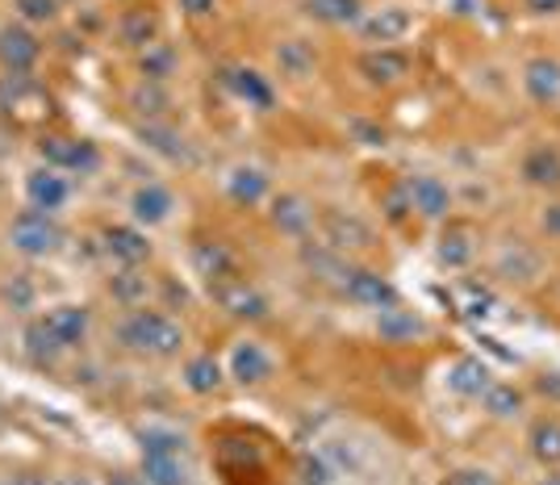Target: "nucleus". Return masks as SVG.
Wrapping results in <instances>:
<instances>
[{
  "instance_id": "b1692460",
  "label": "nucleus",
  "mask_w": 560,
  "mask_h": 485,
  "mask_svg": "<svg viewBox=\"0 0 560 485\" xmlns=\"http://www.w3.org/2000/svg\"><path fill=\"white\" fill-rule=\"evenodd\" d=\"M226 197H231L234 206L247 209L264 206L272 197V176L264 168H256V163H234L231 172H226Z\"/></svg>"
},
{
  "instance_id": "0eeeda50",
  "label": "nucleus",
  "mask_w": 560,
  "mask_h": 485,
  "mask_svg": "<svg viewBox=\"0 0 560 485\" xmlns=\"http://www.w3.org/2000/svg\"><path fill=\"white\" fill-rule=\"evenodd\" d=\"M406 197H410V213H419L427 222H447L452 209H456V193L444 176H431V172H419V176H406Z\"/></svg>"
},
{
  "instance_id": "f03ea898",
  "label": "nucleus",
  "mask_w": 560,
  "mask_h": 485,
  "mask_svg": "<svg viewBox=\"0 0 560 485\" xmlns=\"http://www.w3.org/2000/svg\"><path fill=\"white\" fill-rule=\"evenodd\" d=\"M63 243H68V234L55 222V213L30 206L9 222V247L25 259H50V255L63 252Z\"/></svg>"
},
{
  "instance_id": "9b49d317",
  "label": "nucleus",
  "mask_w": 560,
  "mask_h": 485,
  "mask_svg": "<svg viewBox=\"0 0 560 485\" xmlns=\"http://www.w3.org/2000/svg\"><path fill=\"white\" fill-rule=\"evenodd\" d=\"M481 239H477V227L472 222H460V218H447L444 231H440V243H435V259H440V268L447 273H465L472 268V259H477V247Z\"/></svg>"
},
{
  "instance_id": "a878e982",
  "label": "nucleus",
  "mask_w": 560,
  "mask_h": 485,
  "mask_svg": "<svg viewBox=\"0 0 560 485\" xmlns=\"http://www.w3.org/2000/svg\"><path fill=\"white\" fill-rule=\"evenodd\" d=\"M180 385L197 397H210L226 385V365L213 356V351H201V356H188L185 369H180Z\"/></svg>"
},
{
  "instance_id": "ea45409f",
  "label": "nucleus",
  "mask_w": 560,
  "mask_h": 485,
  "mask_svg": "<svg viewBox=\"0 0 560 485\" xmlns=\"http://www.w3.org/2000/svg\"><path fill=\"white\" fill-rule=\"evenodd\" d=\"M22 25H50L59 18V0H13Z\"/></svg>"
},
{
  "instance_id": "f8f14e48",
  "label": "nucleus",
  "mask_w": 560,
  "mask_h": 485,
  "mask_svg": "<svg viewBox=\"0 0 560 485\" xmlns=\"http://www.w3.org/2000/svg\"><path fill=\"white\" fill-rule=\"evenodd\" d=\"M415 30V18L401 4H385V9H364V18L355 22V34L373 47H394Z\"/></svg>"
},
{
  "instance_id": "8fccbe9b",
  "label": "nucleus",
  "mask_w": 560,
  "mask_h": 485,
  "mask_svg": "<svg viewBox=\"0 0 560 485\" xmlns=\"http://www.w3.org/2000/svg\"><path fill=\"white\" fill-rule=\"evenodd\" d=\"M55 485H93V477H84V473H68V477H55Z\"/></svg>"
},
{
  "instance_id": "39448f33",
  "label": "nucleus",
  "mask_w": 560,
  "mask_h": 485,
  "mask_svg": "<svg viewBox=\"0 0 560 485\" xmlns=\"http://www.w3.org/2000/svg\"><path fill=\"white\" fill-rule=\"evenodd\" d=\"M38 160L55 172L93 176V172H101V147L89 139H71V135H43L38 139Z\"/></svg>"
},
{
  "instance_id": "2eb2a0df",
  "label": "nucleus",
  "mask_w": 560,
  "mask_h": 485,
  "mask_svg": "<svg viewBox=\"0 0 560 485\" xmlns=\"http://www.w3.org/2000/svg\"><path fill=\"white\" fill-rule=\"evenodd\" d=\"M268 222L284 239H310L318 213H314V206L305 201L302 193H277V197H268Z\"/></svg>"
},
{
  "instance_id": "a18cd8bd",
  "label": "nucleus",
  "mask_w": 560,
  "mask_h": 485,
  "mask_svg": "<svg viewBox=\"0 0 560 485\" xmlns=\"http://www.w3.org/2000/svg\"><path fill=\"white\" fill-rule=\"evenodd\" d=\"M180 9H185V18L201 22V18H213V13H218V0H180Z\"/></svg>"
},
{
  "instance_id": "cd10ccee",
  "label": "nucleus",
  "mask_w": 560,
  "mask_h": 485,
  "mask_svg": "<svg viewBox=\"0 0 560 485\" xmlns=\"http://www.w3.org/2000/svg\"><path fill=\"white\" fill-rule=\"evenodd\" d=\"M272 55H277V71L284 80H293V84H302V80H310L318 71V50L305 38H284V43H277Z\"/></svg>"
},
{
  "instance_id": "20e7f679",
  "label": "nucleus",
  "mask_w": 560,
  "mask_h": 485,
  "mask_svg": "<svg viewBox=\"0 0 560 485\" xmlns=\"http://www.w3.org/2000/svg\"><path fill=\"white\" fill-rule=\"evenodd\" d=\"M210 298L218 301V310H226V314L238 319V323H264V319L272 314L268 293H264L259 285H252L247 277L218 280V285H210Z\"/></svg>"
},
{
  "instance_id": "412c9836",
  "label": "nucleus",
  "mask_w": 560,
  "mask_h": 485,
  "mask_svg": "<svg viewBox=\"0 0 560 485\" xmlns=\"http://www.w3.org/2000/svg\"><path fill=\"white\" fill-rule=\"evenodd\" d=\"M172 213H176V197H172V188L147 181V185H139L135 193H130V222H139L142 231L172 222Z\"/></svg>"
},
{
  "instance_id": "473e14b6",
  "label": "nucleus",
  "mask_w": 560,
  "mask_h": 485,
  "mask_svg": "<svg viewBox=\"0 0 560 485\" xmlns=\"http://www.w3.org/2000/svg\"><path fill=\"white\" fill-rule=\"evenodd\" d=\"M105 289H109V298H114L117 305H126V310H142V305L151 301V277H147L142 268H117Z\"/></svg>"
},
{
  "instance_id": "2f4dec72",
  "label": "nucleus",
  "mask_w": 560,
  "mask_h": 485,
  "mask_svg": "<svg viewBox=\"0 0 560 485\" xmlns=\"http://www.w3.org/2000/svg\"><path fill=\"white\" fill-rule=\"evenodd\" d=\"M481 411L493 418V423H514V418L527 411V393L518 390L514 381H493L486 397H481Z\"/></svg>"
},
{
  "instance_id": "5701e85b",
  "label": "nucleus",
  "mask_w": 560,
  "mask_h": 485,
  "mask_svg": "<svg viewBox=\"0 0 560 485\" xmlns=\"http://www.w3.org/2000/svg\"><path fill=\"white\" fill-rule=\"evenodd\" d=\"M160 9L155 4H139V9H121L117 18V43L130 50H147L151 43H160Z\"/></svg>"
},
{
  "instance_id": "7ed1b4c3",
  "label": "nucleus",
  "mask_w": 560,
  "mask_h": 485,
  "mask_svg": "<svg viewBox=\"0 0 560 485\" xmlns=\"http://www.w3.org/2000/svg\"><path fill=\"white\" fill-rule=\"evenodd\" d=\"M0 114L13 117L18 126H43L50 114H55V96L25 71V76H13L4 71L0 76Z\"/></svg>"
},
{
  "instance_id": "4c0bfd02",
  "label": "nucleus",
  "mask_w": 560,
  "mask_h": 485,
  "mask_svg": "<svg viewBox=\"0 0 560 485\" xmlns=\"http://www.w3.org/2000/svg\"><path fill=\"white\" fill-rule=\"evenodd\" d=\"M22 344H25V356H30L38 369H47V365H55V360L63 356V347H59V339L43 326V319H34V323L25 326Z\"/></svg>"
},
{
  "instance_id": "72a5a7b5",
  "label": "nucleus",
  "mask_w": 560,
  "mask_h": 485,
  "mask_svg": "<svg viewBox=\"0 0 560 485\" xmlns=\"http://www.w3.org/2000/svg\"><path fill=\"white\" fill-rule=\"evenodd\" d=\"M302 13L318 25H355L364 18V0H302Z\"/></svg>"
},
{
  "instance_id": "79ce46f5",
  "label": "nucleus",
  "mask_w": 560,
  "mask_h": 485,
  "mask_svg": "<svg viewBox=\"0 0 560 485\" xmlns=\"http://www.w3.org/2000/svg\"><path fill=\"white\" fill-rule=\"evenodd\" d=\"M0 293H4V301H9L13 310H22V314L25 310H34V298H38V293H34V280L25 277V273L4 280V289H0Z\"/></svg>"
},
{
  "instance_id": "c9c22d12",
  "label": "nucleus",
  "mask_w": 560,
  "mask_h": 485,
  "mask_svg": "<svg viewBox=\"0 0 560 485\" xmlns=\"http://www.w3.org/2000/svg\"><path fill=\"white\" fill-rule=\"evenodd\" d=\"M130 109L147 122H160V117L172 109V93H167V84H155V80H139L135 89H130Z\"/></svg>"
},
{
  "instance_id": "f257e3e1",
  "label": "nucleus",
  "mask_w": 560,
  "mask_h": 485,
  "mask_svg": "<svg viewBox=\"0 0 560 485\" xmlns=\"http://www.w3.org/2000/svg\"><path fill=\"white\" fill-rule=\"evenodd\" d=\"M117 344L126 351H139V356H155V360H172L180 356L188 344L185 326L176 323L164 310H130L121 323H117Z\"/></svg>"
},
{
  "instance_id": "3c124183",
  "label": "nucleus",
  "mask_w": 560,
  "mask_h": 485,
  "mask_svg": "<svg viewBox=\"0 0 560 485\" xmlns=\"http://www.w3.org/2000/svg\"><path fill=\"white\" fill-rule=\"evenodd\" d=\"M539 485H560V469H544V477H539Z\"/></svg>"
},
{
  "instance_id": "393cba45",
  "label": "nucleus",
  "mask_w": 560,
  "mask_h": 485,
  "mask_svg": "<svg viewBox=\"0 0 560 485\" xmlns=\"http://www.w3.org/2000/svg\"><path fill=\"white\" fill-rule=\"evenodd\" d=\"M518 176H523V185L544 188V193L560 188V151L552 142H536V147L518 160Z\"/></svg>"
},
{
  "instance_id": "bb28decb",
  "label": "nucleus",
  "mask_w": 560,
  "mask_h": 485,
  "mask_svg": "<svg viewBox=\"0 0 560 485\" xmlns=\"http://www.w3.org/2000/svg\"><path fill=\"white\" fill-rule=\"evenodd\" d=\"M192 268H197V277L206 280V285H218V280L226 277H238V259L226 243H218V239H206V243H192Z\"/></svg>"
},
{
  "instance_id": "de8ad7c7",
  "label": "nucleus",
  "mask_w": 560,
  "mask_h": 485,
  "mask_svg": "<svg viewBox=\"0 0 560 485\" xmlns=\"http://www.w3.org/2000/svg\"><path fill=\"white\" fill-rule=\"evenodd\" d=\"M527 4V13H536V18H557L560 13V0H523Z\"/></svg>"
},
{
  "instance_id": "a19ab883",
  "label": "nucleus",
  "mask_w": 560,
  "mask_h": 485,
  "mask_svg": "<svg viewBox=\"0 0 560 485\" xmlns=\"http://www.w3.org/2000/svg\"><path fill=\"white\" fill-rule=\"evenodd\" d=\"M298 485H335V469L323 457L305 452L302 461H298Z\"/></svg>"
},
{
  "instance_id": "9d476101",
  "label": "nucleus",
  "mask_w": 560,
  "mask_h": 485,
  "mask_svg": "<svg viewBox=\"0 0 560 485\" xmlns=\"http://www.w3.org/2000/svg\"><path fill=\"white\" fill-rule=\"evenodd\" d=\"M101 252L109 255L114 264H121V268H142L155 247H151V239H147L139 222H109L101 231Z\"/></svg>"
},
{
  "instance_id": "c85d7f7f",
  "label": "nucleus",
  "mask_w": 560,
  "mask_h": 485,
  "mask_svg": "<svg viewBox=\"0 0 560 485\" xmlns=\"http://www.w3.org/2000/svg\"><path fill=\"white\" fill-rule=\"evenodd\" d=\"M527 452L539 469H560V418L557 415H539L527 427Z\"/></svg>"
},
{
  "instance_id": "aec40b11",
  "label": "nucleus",
  "mask_w": 560,
  "mask_h": 485,
  "mask_svg": "<svg viewBox=\"0 0 560 485\" xmlns=\"http://www.w3.org/2000/svg\"><path fill=\"white\" fill-rule=\"evenodd\" d=\"M43 326L59 339L63 351H71V347H80L89 339L93 310H89V305H75V301H63V305H50L47 314H43Z\"/></svg>"
},
{
  "instance_id": "58836bf2",
  "label": "nucleus",
  "mask_w": 560,
  "mask_h": 485,
  "mask_svg": "<svg viewBox=\"0 0 560 485\" xmlns=\"http://www.w3.org/2000/svg\"><path fill=\"white\" fill-rule=\"evenodd\" d=\"M176 50L167 47V43H151L147 50H139V76L142 80H155V84H167L172 76H176Z\"/></svg>"
},
{
  "instance_id": "a211bd4d",
  "label": "nucleus",
  "mask_w": 560,
  "mask_h": 485,
  "mask_svg": "<svg viewBox=\"0 0 560 485\" xmlns=\"http://www.w3.org/2000/svg\"><path fill=\"white\" fill-rule=\"evenodd\" d=\"M355 71H360L373 89H394V84H401V80L410 76V55L397 47H369L360 55Z\"/></svg>"
},
{
  "instance_id": "ddd939ff",
  "label": "nucleus",
  "mask_w": 560,
  "mask_h": 485,
  "mask_svg": "<svg viewBox=\"0 0 560 485\" xmlns=\"http://www.w3.org/2000/svg\"><path fill=\"white\" fill-rule=\"evenodd\" d=\"M323 243L327 247H335V252H369L376 243L373 227L364 222V218H355V213H343V209H327L323 218Z\"/></svg>"
},
{
  "instance_id": "6e6552de",
  "label": "nucleus",
  "mask_w": 560,
  "mask_h": 485,
  "mask_svg": "<svg viewBox=\"0 0 560 485\" xmlns=\"http://www.w3.org/2000/svg\"><path fill=\"white\" fill-rule=\"evenodd\" d=\"M339 293L351 301V305H364V310H385V305H397V289L389 277H381L376 268H364V264H348V273L339 277Z\"/></svg>"
},
{
  "instance_id": "e433bc0d",
  "label": "nucleus",
  "mask_w": 560,
  "mask_h": 485,
  "mask_svg": "<svg viewBox=\"0 0 560 485\" xmlns=\"http://www.w3.org/2000/svg\"><path fill=\"white\" fill-rule=\"evenodd\" d=\"M139 443H142V457H147V452H151V457H185L188 452L185 431L164 427V423H147L139 431Z\"/></svg>"
},
{
  "instance_id": "7c9ffc66",
  "label": "nucleus",
  "mask_w": 560,
  "mask_h": 485,
  "mask_svg": "<svg viewBox=\"0 0 560 485\" xmlns=\"http://www.w3.org/2000/svg\"><path fill=\"white\" fill-rule=\"evenodd\" d=\"M139 142L147 151H155V155H164V160H172V163L188 160V139L176 126H167V122H142Z\"/></svg>"
},
{
  "instance_id": "49530a36",
  "label": "nucleus",
  "mask_w": 560,
  "mask_h": 485,
  "mask_svg": "<svg viewBox=\"0 0 560 485\" xmlns=\"http://www.w3.org/2000/svg\"><path fill=\"white\" fill-rule=\"evenodd\" d=\"M0 485H55L47 473H9V477H0Z\"/></svg>"
},
{
  "instance_id": "f704fd0d",
  "label": "nucleus",
  "mask_w": 560,
  "mask_h": 485,
  "mask_svg": "<svg viewBox=\"0 0 560 485\" xmlns=\"http://www.w3.org/2000/svg\"><path fill=\"white\" fill-rule=\"evenodd\" d=\"M142 482L147 485H192V469L185 457H142L139 464Z\"/></svg>"
},
{
  "instance_id": "c756f323",
  "label": "nucleus",
  "mask_w": 560,
  "mask_h": 485,
  "mask_svg": "<svg viewBox=\"0 0 560 485\" xmlns=\"http://www.w3.org/2000/svg\"><path fill=\"white\" fill-rule=\"evenodd\" d=\"M539 252L536 247H527V243H506L502 252H498V264H493V273L502 280H518V285H532V280L539 277Z\"/></svg>"
},
{
  "instance_id": "4468645a",
  "label": "nucleus",
  "mask_w": 560,
  "mask_h": 485,
  "mask_svg": "<svg viewBox=\"0 0 560 485\" xmlns=\"http://www.w3.org/2000/svg\"><path fill=\"white\" fill-rule=\"evenodd\" d=\"M376 335H381V344H419V339H427L431 335V323L422 319L419 310H410V305H385V310H376Z\"/></svg>"
},
{
  "instance_id": "f3484780",
  "label": "nucleus",
  "mask_w": 560,
  "mask_h": 485,
  "mask_svg": "<svg viewBox=\"0 0 560 485\" xmlns=\"http://www.w3.org/2000/svg\"><path fill=\"white\" fill-rule=\"evenodd\" d=\"M38 59H43V43L30 25H0V68L25 76V71H34Z\"/></svg>"
},
{
  "instance_id": "6ab92c4d",
  "label": "nucleus",
  "mask_w": 560,
  "mask_h": 485,
  "mask_svg": "<svg viewBox=\"0 0 560 485\" xmlns=\"http://www.w3.org/2000/svg\"><path fill=\"white\" fill-rule=\"evenodd\" d=\"M523 93H527V101L539 105V109L560 105V59H552V55L527 59V63H523Z\"/></svg>"
},
{
  "instance_id": "c03bdc74",
  "label": "nucleus",
  "mask_w": 560,
  "mask_h": 485,
  "mask_svg": "<svg viewBox=\"0 0 560 485\" xmlns=\"http://www.w3.org/2000/svg\"><path fill=\"white\" fill-rule=\"evenodd\" d=\"M539 231L548 234L552 243H560V201H548L539 209Z\"/></svg>"
},
{
  "instance_id": "dca6fc26",
  "label": "nucleus",
  "mask_w": 560,
  "mask_h": 485,
  "mask_svg": "<svg viewBox=\"0 0 560 485\" xmlns=\"http://www.w3.org/2000/svg\"><path fill=\"white\" fill-rule=\"evenodd\" d=\"M493 381H498V377H493L490 365H486L481 356H456V360L447 365V377H444L447 393L460 397V402H481Z\"/></svg>"
},
{
  "instance_id": "09e8293b",
  "label": "nucleus",
  "mask_w": 560,
  "mask_h": 485,
  "mask_svg": "<svg viewBox=\"0 0 560 485\" xmlns=\"http://www.w3.org/2000/svg\"><path fill=\"white\" fill-rule=\"evenodd\" d=\"M105 485H147V482H142V473H139V477H135V473H114Z\"/></svg>"
},
{
  "instance_id": "37998d69",
  "label": "nucleus",
  "mask_w": 560,
  "mask_h": 485,
  "mask_svg": "<svg viewBox=\"0 0 560 485\" xmlns=\"http://www.w3.org/2000/svg\"><path fill=\"white\" fill-rule=\"evenodd\" d=\"M444 485H502V482L493 477L490 469H481V464H460V469L447 473Z\"/></svg>"
},
{
  "instance_id": "423d86ee",
  "label": "nucleus",
  "mask_w": 560,
  "mask_h": 485,
  "mask_svg": "<svg viewBox=\"0 0 560 485\" xmlns=\"http://www.w3.org/2000/svg\"><path fill=\"white\" fill-rule=\"evenodd\" d=\"M222 365H226V381L243 385V390H256V385H264V381H272L277 356L259 344V339H238V344H231V351H226Z\"/></svg>"
},
{
  "instance_id": "1a4fd4ad",
  "label": "nucleus",
  "mask_w": 560,
  "mask_h": 485,
  "mask_svg": "<svg viewBox=\"0 0 560 485\" xmlns=\"http://www.w3.org/2000/svg\"><path fill=\"white\" fill-rule=\"evenodd\" d=\"M218 80H222V89H226L234 101H243V105H247V109H256V114H268V109L277 105V89H272V80H268L259 68H243V63H234V68L218 71Z\"/></svg>"
},
{
  "instance_id": "4be33fe9",
  "label": "nucleus",
  "mask_w": 560,
  "mask_h": 485,
  "mask_svg": "<svg viewBox=\"0 0 560 485\" xmlns=\"http://www.w3.org/2000/svg\"><path fill=\"white\" fill-rule=\"evenodd\" d=\"M25 201L34 209H43V213H55V209H63L71 201V185L63 172H55V168H34L30 176H25Z\"/></svg>"
}]
</instances>
